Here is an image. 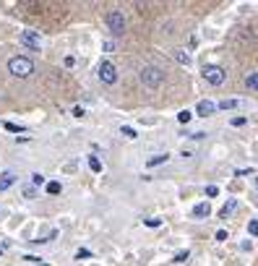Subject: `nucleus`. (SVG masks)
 Segmentation results:
<instances>
[{"mask_svg": "<svg viewBox=\"0 0 258 266\" xmlns=\"http://www.w3.org/2000/svg\"><path fill=\"white\" fill-rule=\"evenodd\" d=\"M8 73L16 76V78H29L34 73V60L31 57H23V55H16L8 60Z\"/></svg>", "mask_w": 258, "mask_h": 266, "instance_id": "nucleus-1", "label": "nucleus"}, {"mask_svg": "<svg viewBox=\"0 0 258 266\" xmlns=\"http://www.w3.org/2000/svg\"><path fill=\"white\" fill-rule=\"evenodd\" d=\"M138 76H141V84H144L146 89H157V86H162V81H164L162 68H157V65H144Z\"/></svg>", "mask_w": 258, "mask_h": 266, "instance_id": "nucleus-2", "label": "nucleus"}, {"mask_svg": "<svg viewBox=\"0 0 258 266\" xmlns=\"http://www.w3.org/2000/svg\"><path fill=\"white\" fill-rule=\"evenodd\" d=\"M104 21H107V29L115 34V37H120V34L125 31V16H123V10H110V13L104 16Z\"/></svg>", "mask_w": 258, "mask_h": 266, "instance_id": "nucleus-3", "label": "nucleus"}, {"mask_svg": "<svg viewBox=\"0 0 258 266\" xmlns=\"http://www.w3.org/2000/svg\"><path fill=\"white\" fill-rule=\"evenodd\" d=\"M201 76H204V81L206 84H211V86H222L225 84V68H219V65H206L204 71H201Z\"/></svg>", "mask_w": 258, "mask_h": 266, "instance_id": "nucleus-4", "label": "nucleus"}, {"mask_svg": "<svg viewBox=\"0 0 258 266\" xmlns=\"http://www.w3.org/2000/svg\"><path fill=\"white\" fill-rule=\"evenodd\" d=\"M97 76H99V81H102V84L112 86L115 81H117V68H115L110 60H102V63H99V71H97Z\"/></svg>", "mask_w": 258, "mask_h": 266, "instance_id": "nucleus-5", "label": "nucleus"}, {"mask_svg": "<svg viewBox=\"0 0 258 266\" xmlns=\"http://www.w3.org/2000/svg\"><path fill=\"white\" fill-rule=\"evenodd\" d=\"M21 44L23 47H29V50H39L42 47V39H39V34L37 31H31V29H26V31H21Z\"/></svg>", "mask_w": 258, "mask_h": 266, "instance_id": "nucleus-6", "label": "nucleus"}, {"mask_svg": "<svg viewBox=\"0 0 258 266\" xmlns=\"http://www.w3.org/2000/svg\"><path fill=\"white\" fill-rule=\"evenodd\" d=\"M217 112V102H211V99H201L196 105V115L198 118H209V115H214Z\"/></svg>", "mask_w": 258, "mask_h": 266, "instance_id": "nucleus-7", "label": "nucleus"}, {"mask_svg": "<svg viewBox=\"0 0 258 266\" xmlns=\"http://www.w3.org/2000/svg\"><path fill=\"white\" fill-rule=\"evenodd\" d=\"M13 183H16V172L5 170L3 175H0V193H3V191H8L10 186H13Z\"/></svg>", "mask_w": 258, "mask_h": 266, "instance_id": "nucleus-8", "label": "nucleus"}, {"mask_svg": "<svg viewBox=\"0 0 258 266\" xmlns=\"http://www.w3.org/2000/svg\"><path fill=\"white\" fill-rule=\"evenodd\" d=\"M235 209H238V199H230V201H227L225 206H222V212H219V217H222V219H225V217H230V214H232Z\"/></svg>", "mask_w": 258, "mask_h": 266, "instance_id": "nucleus-9", "label": "nucleus"}, {"mask_svg": "<svg viewBox=\"0 0 258 266\" xmlns=\"http://www.w3.org/2000/svg\"><path fill=\"white\" fill-rule=\"evenodd\" d=\"M211 214V206L204 201V204H198L196 209H193V217H198V219H204V217H209Z\"/></svg>", "mask_w": 258, "mask_h": 266, "instance_id": "nucleus-10", "label": "nucleus"}, {"mask_svg": "<svg viewBox=\"0 0 258 266\" xmlns=\"http://www.w3.org/2000/svg\"><path fill=\"white\" fill-rule=\"evenodd\" d=\"M245 86H248L251 91H258V71H253V73L245 76Z\"/></svg>", "mask_w": 258, "mask_h": 266, "instance_id": "nucleus-11", "label": "nucleus"}, {"mask_svg": "<svg viewBox=\"0 0 258 266\" xmlns=\"http://www.w3.org/2000/svg\"><path fill=\"white\" fill-rule=\"evenodd\" d=\"M172 55H175V60H178L180 65H191V55H188L185 50H175Z\"/></svg>", "mask_w": 258, "mask_h": 266, "instance_id": "nucleus-12", "label": "nucleus"}, {"mask_svg": "<svg viewBox=\"0 0 258 266\" xmlns=\"http://www.w3.org/2000/svg\"><path fill=\"white\" fill-rule=\"evenodd\" d=\"M167 159H170V154H157V157H151L146 165H149V167H157V165H164Z\"/></svg>", "mask_w": 258, "mask_h": 266, "instance_id": "nucleus-13", "label": "nucleus"}, {"mask_svg": "<svg viewBox=\"0 0 258 266\" xmlns=\"http://www.w3.org/2000/svg\"><path fill=\"white\" fill-rule=\"evenodd\" d=\"M235 107H238V99H225L217 105V110H235Z\"/></svg>", "mask_w": 258, "mask_h": 266, "instance_id": "nucleus-14", "label": "nucleus"}, {"mask_svg": "<svg viewBox=\"0 0 258 266\" xmlns=\"http://www.w3.org/2000/svg\"><path fill=\"white\" fill-rule=\"evenodd\" d=\"M63 191V186H60V183H47V193H50V196H57V193H60Z\"/></svg>", "mask_w": 258, "mask_h": 266, "instance_id": "nucleus-15", "label": "nucleus"}, {"mask_svg": "<svg viewBox=\"0 0 258 266\" xmlns=\"http://www.w3.org/2000/svg\"><path fill=\"white\" fill-rule=\"evenodd\" d=\"M89 170L91 172H102V162L97 157H89Z\"/></svg>", "mask_w": 258, "mask_h": 266, "instance_id": "nucleus-16", "label": "nucleus"}, {"mask_svg": "<svg viewBox=\"0 0 258 266\" xmlns=\"http://www.w3.org/2000/svg\"><path fill=\"white\" fill-rule=\"evenodd\" d=\"M120 133H123L125 138H138V133H136V128H131V125H123V128H120Z\"/></svg>", "mask_w": 258, "mask_h": 266, "instance_id": "nucleus-17", "label": "nucleus"}, {"mask_svg": "<svg viewBox=\"0 0 258 266\" xmlns=\"http://www.w3.org/2000/svg\"><path fill=\"white\" fill-rule=\"evenodd\" d=\"M204 193L209 196V199H217V196H219V186H206Z\"/></svg>", "mask_w": 258, "mask_h": 266, "instance_id": "nucleus-18", "label": "nucleus"}, {"mask_svg": "<svg viewBox=\"0 0 258 266\" xmlns=\"http://www.w3.org/2000/svg\"><path fill=\"white\" fill-rule=\"evenodd\" d=\"M248 233L253 238H258V219H251V222H248Z\"/></svg>", "mask_w": 258, "mask_h": 266, "instance_id": "nucleus-19", "label": "nucleus"}, {"mask_svg": "<svg viewBox=\"0 0 258 266\" xmlns=\"http://www.w3.org/2000/svg\"><path fill=\"white\" fill-rule=\"evenodd\" d=\"M5 131H10V133H23V125H16V123H5Z\"/></svg>", "mask_w": 258, "mask_h": 266, "instance_id": "nucleus-20", "label": "nucleus"}, {"mask_svg": "<svg viewBox=\"0 0 258 266\" xmlns=\"http://www.w3.org/2000/svg\"><path fill=\"white\" fill-rule=\"evenodd\" d=\"M188 256H191V251H180V253H175V264H183Z\"/></svg>", "mask_w": 258, "mask_h": 266, "instance_id": "nucleus-21", "label": "nucleus"}, {"mask_svg": "<svg viewBox=\"0 0 258 266\" xmlns=\"http://www.w3.org/2000/svg\"><path fill=\"white\" fill-rule=\"evenodd\" d=\"M191 118H193V112H191V110H183V112L178 115V120H180V123H188Z\"/></svg>", "mask_w": 258, "mask_h": 266, "instance_id": "nucleus-22", "label": "nucleus"}, {"mask_svg": "<svg viewBox=\"0 0 258 266\" xmlns=\"http://www.w3.org/2000/svg\"><path fill=\"white\" fill-rule=\"evenodd\" d=\"M144 225H146V227H159V225H162V219L151 217V219H144Z\"/></svg>", "mask_w": 258, "mask_h": 266, "instance_id": "nucleus-23", "label": "nucleus"}, {"mask_svg": "<svg viewBox=\"0 0 258 266\" xmlns=\"http://www.w3.org/2000/svg\"><path fill=\"white\" fill-rule=\"evenodd\" d=\"M31 183H34V186H42V183H44V175H39V172H34V175H31Z\"/></svg>", "mask_w": 258, "mask_h": 266, "instance_id": "nucleus-24", "label": "nucleus"}, {"mask_svg": "<svg viewBox=\"0 0 258 266\" xmlns=\"http://www.w3.org/2000/svg\"><path fill=\"white\" fill-rule=\"evenodd\" d=\"M102 50H104V52H115V42H112V39H107V42L102 44Z\"/></svg>", "mask_w": 258, "mask_h": 266, "instance_id": "nucleus-25", "label": "nucleus"}, {"mask_svg": "<svg viewBox=\"0 0 258 266\" xmlns=\"http://www.w3.org/2000/svg\"><path fill=\"white\" fill-rule=\"evenodd\" d=\"M230 123L235 125V128H240V125H245V118H232Z\"/></svg>", "mask_w": 258, "mask_h": 266, "instance_id": "nucleus-26", "label": "nucleus"}, {"mask_svg": "<svg viewBox=\"0 0 258 266\" xmlns=\"http://www.w3.org/2000/svg\"><path fill=\"white\" fill-rule=\"evenodd\" d=\"M89 256H91V253H89L86 248H81V251L76 253V259H89Z\"/></svg>", "mask_w": 258, "mask_h": 266, "instance_id": "nucleus-27", "label": "nucleus"}, {"mask_svg": "<svg viewBox=\"0 0 258 266\" xmlns=\"http://www.w3.org/2000/svg\"><path fill=\"white\" fill-rule=\"evenodd\" d=\"M63 63H65V68H73V65H76V57H70V55H68Z\"/></svg>", "mask_w": 258, "mask_h": 266, "instance_id": "nucleus-28", "label": "nucleus"}, {"mask_svg": "<svg viewBox=\"0 0 258 266\" xmlns=\"http://www.w3.org/2000/svg\"><path fill=\"white\" fill-rule=\"evenodd\" d=\"M217 240H219V243L227 240V230H217Z\"/></svg>", "mask_w": 258, "mask_h": 266, "instance_id": "nucleus-29", "label": "nucleus"}, {"mask_svg": "<svg viewBox=\"0 0 258 266\" xmlns=\"http://www.w3.org/2000/svg\"><path fill=\"white\" fill-rule=\"evenodd\" d=\"M188 138H196V141H201V138H206V133H204V131H198V133H191Z\"/></svg>", "mask_w": 258, "mask_h": 266, "instance_id": "nucleus-30", "label": "nucleus"}, {"mask_svg": "<svg viewBox=\"0 0 258 266\" xmlns=\"http://www.w3.org/2000/svg\"><path fill=\"white\" fill-rule=\"evenodd\" d=\"M23 196H26V199H34V188L26 186V188H23Z\"/></svg>", "mask_w": 258, "mask_h": 266, "instance_id": "nucleus-31", "label": "nucleus"}, {"mask_svg": "<svg viewBox=\"0 0 258 266\" xmlns=\"http://www.w3.org/2000/svg\"><path fill=\"white\" fill-rule=\"evenodd\" d=\"M0 253H3V251H0Z\"/></svg>", "mask_w": 258, "mask_h": 266, "instance_id": "nucleus-32", "label": "nucleus"}]
</instances>
